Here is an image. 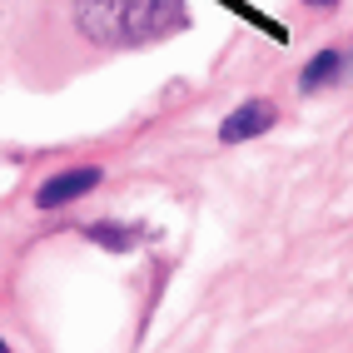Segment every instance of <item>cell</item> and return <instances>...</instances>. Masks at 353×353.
Wrapping results in <instances>:
<instances>
[{
  "label": "cell",
  "instance_id": "cell-6",
  "mask_svg": "<svg viewBox=\"0 0 353 353\" xmlns=\"http://www.w3.org/2000/svg\"><path fill=\"white\" fill-rule=\"evenodd\" d=\"M309 10H334V6H343V0H303Z\"/></svg>",
  "mask_w": 353,
  "mask_h": 353
},
{
  "label": "cell",
  "instance_id": "cell-5",
  "mask_svg": "<svg viewBox=\"0 0 353 353\" xmlns=\"http://www.w3.org/2000/svg\"><path fill=\"white\" fill-rule=\"evenodd\" d=\"M85 239L90 244H100L110 254H134L139 244L150 239V229L145 224H114V219H95V224H85Z\"/></svg>",
  "mask_w": 353,
  "mask_h": 353
},
{
  "label": "cell",
  "instance_id": "cell-4",
  "mask_svg": "<svg viewBox=\"0 0 353 353\" xmlns=\"http://www.w3.org/2000/svg\"><path fill=\"white\" fill-rule=\"evenodd\" d=\"M348 65H353V55H348V50H319L309 65L299 70V90H303V95H319V90L339 85V80L348 75Z\"/></svg>",
  "mask_w": 353,
  "mask_h": 353
},
{
  "label": "cell",
  "instance_id": "cell-7",
  "mask_svg": "<svg viewBox=\"0 0 353 353\" xmlns=\"http://www.w3.org/2000/svg\"><path fill=\"white\" fill-rule=\"evenodd\" d=\"M0 353H15V348H10V343H6V339H0Z\"/></svg>",
  "mask_w": 353,
  "mask_h": 353
},
{
  "label": "cell",
  "instance_id": "cell-1",
  "mask_svg": "<svg viewBox=\"0 0 353 353\" xmlns=\"http://www.w3.org/2000/svg\"><path fill=\"white\" fill-rule=\"evenodd\" d=\"M75 30L100 50H145L190 30L184 0H75Z\"/></svg>",
  "mask_w": 353,
  "mask_h": 353
},
{
  "label": "cell",
  "instance_id": "cell-2",
  "mask_svg": "<svg viewBox=\"0 0 353 353\" xmlns=\"http://www.w3.org/2000/svg\"><path fill=\"white\" fill-rule=\"evenodd\" d=\"M100 179H105L100 164H75V170H55L50 179H40V190H35V209H40V214H50V209H65V204H75V199H85V194H95V190H100Z\"/></svg>",
  "mask_w": 353,
  "mask_h": 353
},
{
  "label": "cell",
  "instance_id": "cell-3",
  "mask_svg": "<svg viewBox=\"0 0 353 353\" xmlns=\"http://www.w3.org/2000/svg\"><path fill=\"white\" fill-rule=\"evenodd\" d=\"M274 125H279L274 100H269V95H249V100H239V105L224 114L219 139H224V145H244V139H264Z\"/></svg>",
  "mask_w": 353,
  "mask_h": 353
}]
</instances>
